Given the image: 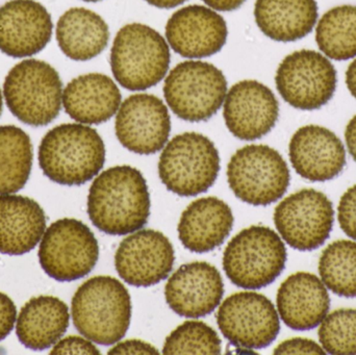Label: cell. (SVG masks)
Segmentation results:
<instances>
[{
    "label": "cell",
    "mask_w": 356,
    "mask_h": 355,
    "mask_svg": "<svg viewBox=\"0 0 356 355\" xmlns=\"http://www.w3.org/2000/svg\"><path fill=\"white\" fill-rule=\"evenodd\" d=\"M90 220L102 233L125 236L141 229L150 216L145 177L131 166H116L96 177L88 196Z\"/></svg>",
    "instance_id": "obj_1"
},
{
    "label": "cell",
    "mask_w": 356,
    "mask_h": 355,
    "mask_svg": "<svg viewBox=\"0 0 356 355\" xmlns=\"http://www.w3.org/2000/svg\"><path fill=\"white\" fill-rule=\"evenodd\" d=\"M106 163V146L88 125H58L46 133L39 147L44 174L63 185H81L98 175Z\"/></svg>",
    "instance_id": "obj_2"
},
{
    "label": "cell",
    "mask_w": 356,
    "mask_h": 355,
    "mask_svg": "<svg viewBox=\"0 0 356 355\" xmlns=\"http://www.w3.org/2000/svg\"><path fill=\"white\" fill-rule=\"evenodd\" d=\"M71 311L73 324L83 337L100 345H113L129 331L131 295L114 277H92L75 292Z\"/></svg>",
    "instance_id": "obj_3"
},
{
    "label": "cell",
    "mask_w": 356,
    "mask_h": 355,
    "mask_svg": "<svg viewBox=\"0 0 356 355\" xmlns=\"http://www.w3.org/2000/svg\"><path fill=\"white\" fill-rule=\"evenodd\" d=\"M170 48L159 31L142 23H129L117 33L111 50V67L125 89L142 91L166 76Z\"/></svg>",
    "instance_id": "obj_4"
},
{
    "label": "cell",
    "mask_w": 356,
    "mask_h": 355,
    "mask_svg": "<svg viewBox=\"0 0 356 355\" xmlns=\"http://www.w3.org/2000/svg\"><path fill=\"white\" fill-rule=\"evenodd\" d=\"M3 95L8 110L21 122L45 126L60 114L63 83L51 65L31 58L10 69L4 81Z\"/></svg>",
    "instance_id": "obj_5"
},
{
    "label": "cell",
    "mask_w": 356,
    "mask_h": 355,
    "mask_svg": "<svg viewBox=\"0 0 356 355\" xmlns=\"http://www.w3.org/2000/svg\"><path fill=\"white\" fill-rule=\"evenodd\" d=\"M286 246L267 226L248 227L230 240L223 254V269L236 287L259 290L276 281L286 267Z\"/></svg>",
    "instance_id": "obj_6"
},
{
    "label": "cell",
    "mask_w": 356,
    "mask_h": 355,
    "mask_svg": "<svg viewBox=\"0 0 356 355\" xmlns=\"http://www.w3.org/2000/svg\"><path fill=\"white\" fill-rule=\"evenodd\" d=\"M220 171L215 144L201 133H184L166 144L159 162V175L165 187L181 197L207 192Z\"/></svg>",
    "instance_id": "obj_7"
},
{
    "label": "cell",
    "mask_w": 356,
    "mask_h": 355,
    "mask_svg": "<svg viewBox=\"0 0 356 355\" xmlns=\"http://www.w3.org/2000/svg\"><path fill=\"white\" fill-rule=\"evenodd\" d=\"M226 94L225 75L202 60L180 63L165 79L164 95L169 108L188 122L211 119L224 104Z\"/></svg>",
    "instance_id": "obj_8"
},
{
    "label": "cell",
    "mask_w": 356,
    "mask_h": 355,
    "mask_svg": "<svg viewBox=\"0 0 356 355\" xmlns=\"http://www.w3.org/2000/svg\"><path fill=\"white\" fill-rule=\"evenodd\" d=\"M227 181L238 199L251 206H266L286 194L291 174L277 150L267 145H247L230 158Z\"/></svg>",
    "instance_id": "obj_9"
},
{
    "label": "cell",
    "mask_w": 356,
    "mask_h": 355,
    "mask_svg": "<svg viewBox=\"0 0 356 355\" xmlns=\"http://www.w3.org/2000/svg\"><path fill=\"white\" fill-rule=\"evenodd\" d=\"M99 246L91 229L76 219L52 223L44 233L39 261L46 274L58 281H73L89 274L97 264Z\"/></svg>",
    "instance_id": "obj_10"
},
{
    "label": "cell",
    "mask_w": 356,
    "mask_h": 355,
    "mask_svg": "<svg viewBox=\"0 0 356 355\" xmlns=\"http://www.w3.org/2000/svg\"><path fill=\"white\" fill-rule=\"evenodd\" d=\"M284 101L301 110H319L334 97L338 75L332 63L320 52L299 50L282 60L275 75Z\"/></svg>",
    "instance_id": "obj_11"
},
{
    "label": "cell",
    "mask_w": 356,
    "mask_h": 355,
    "mask_svg": "<svg viewBox=\"0 0 356 355\" xmlns=\"http://www.w3.org/2000/svg\"><path fill=\"white\" fill-rule=\"evenodd\" d=\"M334 210L330 198L314 189H305L284 198L274 212V223L293 249L313 251L330 238Z\"/></svg>",
    "instance_id": "obj_12"
},
{
    "label": "cell",
    "mask_w": 356,
    "mask_h": 355,
    "mask_svg": "<svg viewBox=\"0 0 356 355\" xmlns=\"http://www.w3.org/2000/svg\"><path fill=\"white\" fill-rule=\"evenodd\" d=\"M217 323L230 344L247 349L268 347L280 331L275 306L255 292H238L226 298L218 310Z\"/></svg>",
    "instance_id": "obj_13"
},
{
    "label": "cell",
    "mask_w": 356,
    "mask_h": 355,
    "mask_svg": "<svg viewBox=\"0 0 356 355\" xmlns=\"http://www.w3.org/2000/svg\"><path fill=\"white\" fill-rule=\"evenodd\" d=\"M117 139L123 147L138 154H154L168 143L171 118L161 98L134 94L121 104L115 122Z\"/></svg>",
    "instance_id": "obj_14"
},
{
    "label": "cell",
    "mask_w": 356,
    "mask_h": 355,
    "mask_svg": "<svg viewBox=\"0 0 356 355\" xmlns=\"http://www.w3.org/2000/svg\"><path fill=\"white\" fill-rule=\"evenodd\" d=\"M175 261V248L170 240L152 229L125 238L115 254L117 272L134 287L158 285L169 276Z\"/></svg>",
    "instance_id": "obj_15"
},
{
    "label": "cell",
    "mask_w": 356,
    "mask_h": 355,
    "mask_svg": "<svg viewBox=\"0 0 356 355\" xmlns=\"http://www.w3.org/2000/svg\"><path fill=\"white\" fill-rule=\"evenodd\" d=\"M228 131L243 141H254L270 133L280 117V104L271 89L252 79L230 88L224 99Z\"/></svg>",
    "instance_id": "obj_16"
},
{
    "label": "cell",
    "mask_w": 356,
    "mask_h": 355,
    "mask_svg": "<svg viewBox=\"0 0 356 355\" xmlns=\"http://www.w3.org/2000/svg\"><path fill=\"white\" fill-rule=\"evenodd\" d=\"M227 35L223 17L213 8L198 4L177 10L166 25L167 42L184 58H202L218 53Z\"/></svg>",
    "instance_id": "obj_17"
},
{
    "label": "cell",
    "mask_w": 356,
    "mask_h": 355,
    "mask_svg": "<svg viewBox=\"0 0 356 355\" xmlns=\"http://www.w3.org/2000/svg\"><path fill=\"white\" fill-rule=\"evenodd\" d=\"M224 283L219 270L207 262L182 265L165 287L169 308L186 318H201L219 306Z\"/></svg>",
    "instance_id": "obj_18"
},
{
    "label": "cell",
    "mask_w": 356,
    "mask_h": 355,
    "mask_svg": "<svg viewBox=\"0 0 356 355\" xmlns=\"http://www.w3.org/2000/svg\"><path fill=\"white\" fill-rule=\"evenodd\" d=\"M45 6L33 0H10L0 8V51L25 58L43 50L52 35Z\"/></svg>",
    "instance_id": "obj_19"
},
{
    "label": "cell",
    "mask_w": 356,
    "mask_h": 355,
    "mask_svg": "<svg viewBox=\"0 0 356 355\" xmlns=\"http://www.w3.org/2000/svg\"><path fill=\"white\" fill-rule=\"evenodd\" d=\"M293 168L309 181H332L346 166V150L336 133L319 125L300 127L289 145Z\"/></svg>",
    "instance_id": "obj_20"
},
{
    "label": "cell",
    "mask_w": 356,
    "mask_h": 355,
    "mask_svg": "<svg viewBox=\"0 0 356 355\" xmlns=\"http://www.w3.org/2000/svg\"><path fill=\"white\" fill-rule=\"evenodd\" d=\"M278 313L284 324L294 331H311L327 316L330 297L323 281L312 273L289 276L277 292Z\"/></svg>",
    "instance_id": "obj_21"
},
{
    "label": "cell",
    "mask_w": 356,
    "mask_h": 355,
    "mask_svg": "<svg viewBox=\"0 0 356 355\" xmlns=\"http://www.w3.org/2000/svg\"><path fill=\"white\" fill-rule=\"evenodd\" d=\"M234 222L232 210L223 200L200 198L182 212L177 227L178 238L190 251H213L227 239Z\"/></svg>",
    "instance_id": "obj_22"
},
{
    "label": "cell",
    "mask_w": 356,
    "mask_h": 355,
    "mask_svg": "<svg viewBox=\"0 0 356 355\" xmlns=\"http://www.w3.org/2000/svg\"><path fill=\"white\" fill-rule=\"evenodd\" d=\"M121 99L118 85L102 73L75 77L63 92L65 110L81 124H102L110 120L118 112Z\"/></svg>",
    "instance_id": "obj_23"
},
{
    "label": "cell",
    "mask_w": 356,
    "mask_h": 355,
    "mask_svg": "<svg viewBox=\"0 0 356 355\" xmlns=\"http://www.w3.org/2000/svg\"><path fill=\"white\" fill-rule=\"evenodd\" d=\"M46 229L43 208L20 195H0V254L22 256L35 249Z\"/></svg>",
    "instance_id": "obj_24"
},
{
    "label": "cell",
    "mask_w": 356,
    "mask_h": 355,
    "mask_svg": "<svg viewBox=\"0 0 356 355\" xmlns=\"http://www.w3.org/2000/svg\"><path fill=\"white\" fill-rule=\"evenodd\" d=\"M70 321L67 304L54 296L29 300L17 318L16 333L22 345L33 352L48 349L66 333Z\"/></svg>",
    "instance_id": "obj_25"
},
{
    "label": "cell",
    "mask_w": 356,
    "mask_h": 355,
    "mask_svg": "<svg viewBox=\"0 0 356 355\" xmlns=\"http://www.w3.org/2000/svg\"><path fill=\"white\" fill-rule=\"evenodd\" d=\"M255 22L277 42H294L312 33L318 20L316 0H257Z\"/></svg>",
    "instance_id": "obj_26"
},
{
    "label": "cell",
    "mask_w": 356,
    "mask_h": 355,
    "mask_svg": "<svg viewBox=\"0 0 356 355\" xmlns=\"http://www.w3.org/2000/svg\"><path fill=\"white\" fill-rule=\"evenodd\" d=\"M110 29L102 16L85 8L66 10L56 24V41L67 58L85 62L99 56L108 44Z\"/></svg>",
    "instance_id": "obj_27"
},
{
    "label": "cell",
    "mask_w": 356,
    "mask_h": 355,
    "mask_svg": "<svg viewBox=\"0 0 356 355\" xmlns=\"http://www.w3.org/2000/svg\"><path fill=\"white\" fill-rule=\"evenodd\" d=\"M31 138L14 125L0 126V194L20 191L33 167Z\"/></svg>",
    "instance_id": "obj_28"
},
{
    "label": "cell",
    "mask_w": 356,
    "mask_h": 355,
    "mask_svg": "<svg viewBox=\"0 0 356 355\" xmlns=\"http://www.w3.org/2000/svg\"><path fill=\"white\" fill-rule=\"evenodd\" d=\"M316 42L320 50L332 60L355 58L356 6H336L326 12L318 23Z\"/></svg>",
    "instance_id": "obj_29"
},
{
    "label": "cell",
    "mask_w": 356,
    "mask_h": 355,
    "mask_svg": "<svg viewBox=\"0 0 356 355\" xmlns=\"http://www.w3.org/2000/svg\"><path fill=\"white\" fill-rule=\"evenodd\" d=\"M319 273L332 293L356 298V242L343 240L328 245L320 258Z\"/></svg>",
    "instance_id": "obj_30"
},
{
    "label": "cell",
    "mask_w": 356,
    "mask_h": 355,
    "mask_svg": "<svg viewBox=\"0 0 356 355\" xmlns=\"http://www.w3.org/2000/svg\"><path fill=\"white\" fill-rule=\"evenodd\" d=\"M221 340L218 333L200 321H186L165 341L164 354H220Z\"/></svg>",
    "instance_id": "obj_31"
},
{
    "label": "cell",
    "mask_w": 356,
    "mask_h": 355,
    "mask_svg": "<svg viewBox=\"0 0 356 355\" xmlns=\"http://www.w3.org/2000/svg\"><path fill=\"white\" fill-rule=\"evenodd\" d=\"M322 348L330 354H356V310L341 308L325 317L319 329Z\"/></svg>",
    "instance_id": "obj_32"
},
{
    "label": "cell",
    "mask_w": 356,
    "mask_h": 355,
    "mask_svg": "<svg viewBox=\"0 0 356 355\" xmlns=\"http://www.w3.org/2000/svg\"><path fill=\"white\" fill-rule=\"evenodd\" d=\"M341 229L351 239L356 240V185L345 192L338 208Z\"/></svg>",
    "instance_id": "obj_33"
},
{
    "label": "cell",
    "mask_w": 356,
    "mask_h": 355,
    "mask_svg": "<svg viewBox=\"0 0 356 355\" xmlns=\"http://www.w3.org/2000/svg\"><path fill=\"white\" fill-rule=\"evenodd\" d=\"M50 354H100L99 350L90 340L71 336L60 340L52 348Z\"/></svg>",
    "instance_id": "obj_34"
},
{
    "label": "cell",
    "mask_w": 356,
    "mask_h": 355,
    "mask_svg": "<svg viewBox=\"0 0 356 355\" xmlns=\"http://www.w3.org/2000/svg\"><path fill=\"white\" fill-rule=\"evenodd\" d=\"M274 354H325V352L312 340L295 338L280 344Z\"/></svg>",
    "instance_id": "obj_35"
},
{
    "label": "cell",
    "mask_w": 356,
    "mask_h": 355,
    "mask_svg": "<svg viewBox=\"0 0 356 355\" xmlns=\"http://www.w3.org/2000/svg\"><path fill=\"white\" fill-rule=\"evenodd\" d=\"M17 310L13 300L0 292V341L6 339L16 323Z\"/></svg>",
    "instance_id": "obj_36"
},
{
    "label": "cell",
    "mask_w": 356,
    "mask_h": 355,
    "mask_svg": "<svg viewBox=\"0 0 356 355\" xmlns=\"http://www.w3.org/2000/svg\"><path fill=\"white\" fill-rule=\"evenodd\" d=\"M108 354H160L159 350L146 342L140 340H129L121 342L108 352Z\"/></svg>",
    "instance_id": "obj_37"
},
{
    "label": "cell",
    "mask_w": 356,
    "mask_h": 355,
    "mask_svg": "<svg viewBox=\"0 0 356 355\" xmlns=\"http://www.w3.org/2000/svg\"><path fill=\"white\" fill-rule=\"evenodd\" d=\"M207 6L220 12H232L241 8L246 0H202Z\"/></svg>",
    "instance_id": "obj_38"
},
{
    "label": "cell",
    "mask_w": 356,
    "mask_h": 355,
    "mask_svg": "<svg viewBox=\"0 0 356 355\" xmlns=\"http://www.w3.org/2000/svg\"><path fill=\"white\" fill-rule=\"evenodd\" d=\"M345 139H346L349 154L356 162V115L347 124Z\"/></svg>",
    "instance_id": "obj_39"
},
{
    "label": "cell",
    "mask_w": 356,
    "mask_h": 355,
    "mask_svg": "<svg viewBox=\"0 0 356 355\" xmlns=\"http://www.w3.org/2000/svg\"><path fill=\"white\" fill-rule=\"evenodd\" d=\"M346 85L351 95L356 99V58L347 69Z\"/></svg>",
    "instance_id": "obj_40"
},
{
    "label": "cell",
    "mask_w": 356,
    "mask_h": 355,
    "mask_svg": "<svg viewBox=\"0 0 356 355\" xmlns=\"http://www.w3.org/2000/svg\"><path fill=\"white\" fill-rule=\"evenodd\" d=\"M150 6H156L159 8H173L184 3L186 0H145Z\"/></svg>",
    "instance_id": "obj_41"
},
{
    "label": "cell",
    "mask_w": 356,
    "mask_h": 355,
    "mask_svg": "<svg viewBox=\"0 0 356 355\" xmlns=\"http://www.w3.org/2000/svg\"><path fill=\"white\" fill-rule=\"evenodd\" d=\"M2 112V93L1 90H0V115H1Z\"/></svg>",
    "instance_id": "obj_42"
},
{
    "label": "cell",
    "mask_w": 356,
    "mask_h": 355,
    "mask_svg": "<svg viewBox=\"0 0 356 355\" xmlns=\"http://www.w3.org/2000/svg\"><path fill=\"white\" fill-rule=\"evenodd\" d=\"M83 1H87V2H98V1H102V0H83Z\"/></svg>",
    "instance_id": "obj_43"
}]
</instances>
